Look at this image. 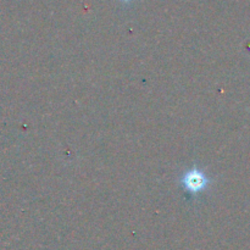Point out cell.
Returning <instances> with one entry per match:
<instances>
[{
    "label": "cell",
    "mask_w": 250,
    "mask_h": 250,
    "mask_svg": "<svg viewBox=\"0 0 250 250\" xmlns=\"http://www.w3.org/2000/svg\"><path fill=\"white\" fill-rule=\"evenodd\" d=\"M125 1H128V0H125Z\"/></svg>",
    "instance_id": "2"
},
{
    "label": "cell",
    "mask_w": 250,
    "mask_h": 250,
    "mask_svg": "<svg viewBox=\"0 0 250 250\" xmlns=\"http://www.w3.org/2000/svg\"><path fill=\"white\" fill-rule=\"evenodd\" d=\"M181 185L188 193L198 194L202 193L209 185V178L199 168H192L187 171L181 178Z\"/></svg>",
    "instance_id": "1"
}]
</instances>
